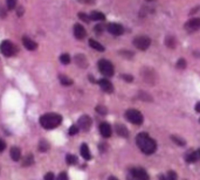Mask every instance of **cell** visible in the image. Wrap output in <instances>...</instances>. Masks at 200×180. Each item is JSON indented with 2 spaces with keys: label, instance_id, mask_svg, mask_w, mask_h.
<instances>
[{
  "label": "cell",
  "instance_id": "cell-9",
  "mask_svg": "<svg viewBox=\"0 0 200 180\" xmlns=\"http://www.w3.org/2000/svg\"><path fill=\"white\" fill-rule=\"evenodd\" d=\"M200 28V19L195 18V19H191L185 24V29L187 32H195Z\"/></svg>",
  "mask_w": 200,
  "mask_h": 180
},
{
  "label": "cell",
  "instance_id": "cell-22",
  "mask_svg": "<svg viewBox=\"0 0 200 180\" xmlns=\"http://www.w3.org/2000/svg\"><path fill=\"white\" fill-rule=\"evenodd\" d=\"M34 164V157L32 154H28L25 157V159L22 161V166H31Z\"/></svg>",
  "mask_w": 200,
  "mask_h": 180
},
{
  "label": "cell",
  "instance_id": "cell-32",
  "mask_svg": "<svg viewBox=\"0 0 200 180\" xmlns=\"http://www.w3.org/2000/svg\"><path fill=\"white\" fill-rule=\"evenodd\" d=\"M171 139L173 140V141H176L178 145H185V140L180 139V138H177L176 136H171Z\"/></svg>",
  "mask_w": 200,
  "mask_h": 180
},
{
  "label": "cell",
  "instance_id": "cell-31",
  "mask_svg": "<svg viewBox=\"0 0 200 180\" xmlns=\"http://www.w3.org/2000/svg\"><path fill=\"white\" fill-rule=\"evenodd\" d=\"M79 18H80L81 20H83L84 22H90V17H88L87 14H84V13H79Z\"/></svg>",
  "mask_w": 200,
  "mask_h": 180
},
{
  "label": "cell",
  "instance_id": "cell-12",
  "mask_svg": "<svg viewBox=\"0 0 200 180\" xmlns=\"http://www.w3.org/2000/svg\"><path fill=\"white\" fill-rule=\"evenodd\" d=\"M100 132L104 138H109L111 136V127L109 125V123L103 122L100 124Z\"/></svg>",
  "mask_w": 200,
  "mask_h": 180
},
{
  "label": "cell",
  "instance_id": "cell-30",
  "mask_svg": "<svg viewBox=\"0 0 200 180\" xmlns=\"http://www.w3.org/2000/svg\"><path fill=\"white\" fill-rule=\"evenodd\" d=\"M177 67L179 68V69H185L186 68V61L184 60V59H179L178 62H177Z\"/></svg>",
  "mask_w": 200,
  "mask_h": 180
},
{
  "label": "cell",
  "instance_id": "cell-33",
  "mask_svg": "<svg viewBox=\"0 0 200 180\" xmlns=\"http://www.w3.org/2000/svg\"><path fill=\"white\" fill-rule=\"evenodd\" d=\"M77 132H79V127H77V125L70 127V129H69V134H70V136H74V134H76Z\"/></svg>",
  "mask_w": 200,
  "mask_h": 180
},
{
  "label": "cell",
  "instance_id": "cell-39",
  "mask_svg": "<svg viewBox=\"0 0 200 180\" xmlns=\"http://www.w3.org/2000/svg\"><path fill=\"white\" fill-rule=\"evenodd\" d=\"M123 80L128 81V82H131L132 81V76L131 75H123Z\"/></svg>",
  "mask_w": 200,
  "mask_h": 180
},
{
  "label": "cell",
  "instance_id": "cell-19",
  "mask_svg": "<svg viewBox=\"0 0 200 180\" xmlns=\"http://www.w3.org/2000/svg\"><path fill=\"white\" fill-rule=\"evenodd\" d=\"M81 156L86 160L91 159V154H90V151H89V147H88L87 144H82L81 145Z\"/></svg>",
  "mask_w": 200,
  "mask_h": 180
},
{
  "label": "cell",
  "instance_id": "cell-4",
  "mask_svg": "<svg viewBox=\"0 0 200 180\" xmlns=\"http://www.w3.org/2000/svg\"><path fill=\"white\" fill-rule=\"evenodd\" d=\"M98 69H100L101 74L104 75V76H107V77L113 76V72H115V70H113V63H111L110 61L104 60V59H102V60L98 61Z\"/></svg>",
  "mask_w": 200,
  "mask_h": 180
},
{
  "label": "cell",
  "instance_id": "cell-36",
  "mask_svg": "<svg viewBox=\"0 0 200 180\" xmlns=\"http://www.w3.org/2000/svg\"><path fill=\"white\" fill-rule=\"evenodd\" d=\"M45 179H46V180H53V179H55V175H54L52 172H49V173H47L46 175H45Z\"/></svg>",
  "mask_w": 200,
  "mask_h": 180
},
{
  "label": "cell",
  "instance_id": "cell-2",
  "mask_svg": "<svg viewBox=\"0 0 200 180\" xmlns=\"http://www.w3.org/2000/svg\"><path fill=\"white\" fill-rule=\"evenodd\" d=\"M61 123H62V116L55 112L46 113V115L41 116L40 118L41 127H43V129H47V130L55 129V127H59Z\"/></svg>",
  "mask_w": 200,
  "mask_h": 180
},
{
  "label": "cell",
  "instance_id": "cell-41",
  "mask_svg": "<svg viewBox=\"0 0 200 180\" xmlns=\"http://www.w3.org/2000/svg\"><path fill=\"white\" fill-rule=\"evenodd\" d=\"M79 1L82 4H94L95 2V0H79Z\"/></svg>",
  "mask_w": 200,
  "mask_h": 180
},
{
  "label": "cell",
  "instance_id": "cell-21",
  "mask_svg": "<svg viewBox=\"0 0 200 180\" xmlns=\"http://www.w3.org/2000/svg\"><path fill=\"white\" fill-rule=\"evenodd\" d=\"M89 45H90L91 48H94V49L97 50V52H104V50H106V48L102 46L100 42H97L96 40H93V39L89 40Z\"/></svg>",
  "mask_w": 200,
  "mask_h": 180
},
{
  "label": "cell",
  "instance_id": "cell-15",
  "mask_svg": "<svg viewBox=\"0 0 200 180\" xmlns=\"http://www.w3.org/2000/svg\"><path fill=\"white\" fill-rule=\"evenodd\" d=\"M22 43H24V46L26 47L28 50H35L36 49V42L33 41L32 39H29V38H27V36H24V39H22Z\"/></svg>",
  "mask_w": 200,
  "mask_h": 180
},
{
  "label": "cell",
  "instance_id": "cell-20",
  "mask_svg": "<svg viewBox=\"0 0 200 180\" xmlns=\"http://www.w3.org/2000/svg\"><path fill=\"white\" fill-rule=\"evenodd\" d=\"M90 19L94 21H104L106 20V15L101 12H97V11H94L93 13L90 14Z\"/></svg>",
  "mask_w": 200,
  "mask_h": 180
},
{
  "label": "cell",
  "instance_id": "cell-23",
  "mask_svg": "<svg viewBox=\"0 0 200 180\" xmlns=\"http://www.w3.org/2000/svg\"><path fill=\"white\" fill-rule=\"evenodd\" d=\"M60 82L63 84V86H72L73 84V80H70L68 76H66V75H60Z\"/></svg>",
  "mask_w": 200,
  "mask_h": 180
},
{
  "label": "cell",
  "instance_id": "cell-29",
  "mask_svg": "<svg viewBox=\"0 0 200 180\" xmlns=\"http://www.w3.org/2000/svg\"><path fill=\"white\" fill-rule=\"evenodd\" d=\"M96 111L98 113H101V115H107V112H108L107 108L103 107V105H97V107H96Z\"/></svg>",
  "mask_w": 200,
  "mask_h": 180
},
{
  "label": "cell",
  "instance_id": "cell-3",
  "mask_svg": "<svg viewBox=\"0 0 200 180\" xmlns=\"http://www.w3.org/2000/svg\"><path fill=\"white\" fill-rule=\"evenodd\" d=\"M125 117L127 119L132 123V124H136V125H140L143 123V115L140 113V111L138 110H135V109H129L127 112H125Z\"/></svg>",
  "mask_w": 200,
  "mask_h": 180
},
{
  "label": "cell",
  "instance_id": "cell-40",
  "mask_svg": "<svg viewBox=\"0 0 200 180\" xmlns=\"http://www.w3.org/2000/svg\"><path fill=\"white\" fill-rule=\"evenodd\" d=\"M169 178L170 179H177V174L174 172H169Z\"/></svg>",
  "mask_w": 200,
  "mask_h": 180
},
{
  "label": "cell",
  "instance_id": "cell-34",
  "mask_svg": "<svg viewBox=\"0 0 200 180\" xmlns=\"http://www.w3.org/2000/svg\"><path fill=\"white\" fill-rule=\"evenodd\" d=\"M139 98L140 100H143V101H152V98L147 95L146 93H140L139 94Z\"/></svg>",
  "mask_w": 200,
  "mask_h": 180
},
{
  "label": "cell",
  "instance_id": "cell-37",
  "mask_svg": "<svg viewBox=\"0 0 200 180\" xmlns=\"http://www.w3.org/2000/svg\"><path fill=\"white\" fill-rule=\"evenodd\" d=\"M5 149H6V143L2 139H0V152H2Z\"/></svg>",
  "mask_w": 200,
  "mask_h": 180
},
{
  "label": "cell",
  "instance_id": "cell-18",
  "mask_svg": "<svg viewBox=\"0 0 200 180\" xmlns=\"http://www.w3.org/2000/svg\"><path fill=\"white\" fill-rule=\"evenodd\" d=\"M11 158L14 160V161H18V160H20L21 158V151L19 147L17 146H13L12 149H11Z\"/></svg>",
  "mask_w": 200,
  "mask_h": 180
},
{
  "label": "cell",
  "instance_id": "cell-44",
  "mask_svg": "<svg viewBox=\"0 0 200 180\" xmlns=\"http://www.w3.org/2000/svg\"><path fill=\"white\" fill-rule=\"evenodd\" d=\"M199 122H200V119H199Z\"/></svg>",
  "mask_w": 200,
  "mask_h": 180
},
{
  "label": "cell",
  "instance_id": "cell-8",
  "mask_svg": "<svg viewBox=\"0 0 200 180\" xmlns=\"http://www.w3.org/2000/svg\"><path fill=\"white\" fill-rule=\"evenodd\" d=\"M108 32L110 34H113V35H116V36H118V35H122V34L124 33V28L122 25L120 24H109L107 27Z\"/></svg>",
  "mask_w": 200,
  "mask_h": 180
},
{
  "label": "cell",
  "instance_id": "cell-13",
  "mask_svg": "<svg viewBox=\"0 0 200 180\" xmlns=\"http://www.w3.org/2000/svg\"><path fill=\"white\" fill-rule=\"evenodd\" d=\"M98 84H100L101 89L106 93H113V86L111 84V82H109L107 79H102L98 81Z\"/></svg>",
  "mask_w": 200,
  "mask_h": 180
},
{
  "label": "cell",
  "instance_id": "cell-43",
  "mask_svg": "<svg viewBox=\"0 0 200 180\" xmlns=\"http://www.w3.org/2000/svg\"><path fill=\"white\" fill-rule=\"evenodd\" d=\"M22 13H24V7H20L19 8V15H22Z\"/></svg>",
  "mask_w": 200,
  "mask_h": 180
},
{
  "label": "cell",
  "instance_id": "cell-42",
  "mask_svg": "<svg viewBox=\"0 0 200 180\" xmlns=\"http://www.w3.org/2000/svg\"><path fill=\"white\" fill-rule=\"evenodd\" d=\"M195 111L200 112V102H198V103L195 104Z\"/></svg>",
  "mask_w": 200,
  "mask_h": 180
},
{
  "label": "cell",
  "instance_id": "cell-16",
  "mask_svg": "<svg viewBox=\"0 0 200 180\" xmlns=\"http://www.w3.org/2000/svg\"><path fill=\"white\" fill-rule=\"evenodd\" d=\"M115 130H116L117 134H120V137H128L129 136V132H128V129L125 127V125H123L120 123H117L115 125Z\"/></svg>",
  "mask_w": 200,
  "mask_h": 180
},
{
  "label": "cell",
  "instance_id": "cell-24",
  "mask_svg": "<svg viewBox=\"0 0 200 180\" xmlns=\"http://www.w3.org/2000/svg\"><path fill=\"white\" fill-rule=\"evenodd\" d=\"M165 45L169 48H172L173 49L174 47H176V39H174L173 36H167L166 39H165Z\"/></svg>",
  "mask_w": 200,
  "mask_h": 180
},
{
  "label": "cell",
  "instance_id": "cell-28",
  "mask_svg": "<svg viewBox=\"0 0 200 180\" xmlns=\"http://www.w3.org/2000/svg\"><path fill=\"white\" fill-rule=\"evenodd\" d=\"M6 4L8 9H14L17 6V0H6Z\"/></svg>",
  "mask_w": 200,
  "mask_h": 180
},
{
  "label": "cell",
  "instance_id": "cell-27",
  "mask_svg": "<svg viewBox=\"0 0 200 180\" xmlns=\"http://www.w3.org/2000/svg\"><path fill=\"white\" fill-rule=\"evenodd\" d=\"M60 61L63 63V64H68V63H70V56H69V54H62L60 56Z\"/></svg>",
  "mask_w": 200,
  "mask_h": 180
},
{
  "label": "cell",
  "instance_id": "cell-7",
  "mask_svg": "<svg viewBox=\"0 0 200 180\" xmlns=\"http://www.w3.org/2000/svg\"><path fill=\"white\" fill-rule=\"evenodd\" d=\"M77 123H79V127H80V129H82L83 131H88V130L90 129V127H91L93 120H91V118H90L89 116L83 115L82 117H80V119H79Z\"/></svg>",
  "mask_w": 200,
  "mask_h": 180
},
{
  "label": "cell",
  "instance_id": "cell-38",
  "mask_svg": "<svg viewBox=\"0 0 200 180\" xmlns=\"http://www.w3.org/2000/svg\"><path fill=\"white\" fill-rule=\"evenodd\" d=\"M57 179H60V180H66V179H68V175H67V173H65V172H62V173L59 174V177H57Z\"/></svg>",
  "mask_w": 200,
  "mask_h": 180
},
{
  "label": "cell",
  "instance_id": "cell-26",
  "mask_svg": "<svg viewBox=\"0 0 200 180\" xmlns=\"http://www.w3.org/2000/svg\"><path fill=\"white\" fill-rule=\"evenodd\" d=\"M66 160L69 165H75V164L77 163V158H76L74 154H67Z\"/></svg>",
  "mask_w": 200,
  "mask_h": 180
},
{
  "label": "cell",
  "instance_id": "cell-14",
  "mask_svg": "<svg viewBox=\"0 0 200 180\" xmlns=\"http://www.w3.org/2000/svg\"><path fill=\"white\" fill-rule=\"evenodd\" d=\"M75 63L81 68H87L88 67V61H87V57L84 56V55H82V54H79V55H76L75 56Z\"/></svg>",
  "mask_w": 200,
  "mask_h": 180
},
{
  "label": "cell",
  "instance_id": "cell-1",
  "mask_svg": "<svg viewBox=\"0 0 200 180\" xmlns=\"http://www.w3.org/2000/svg\"><path fill=\"white\" fill-rule=\"evenodd\" d=\"M136 144L145 154H152L157 150V144L150 136L145 132H142L136 137Z\"/></svg>",
  "mask_w": 200,
  "mask_h": 180
},
{
  "label": "cell",
  "instance_id": "cell-11",
  "mask_svg": "<svg viewBox=\"0 0 200 180\" xmlns=\"http://www.w3.org/2000/svg\"><path fill=\"white\" fill-rule=\"evenodd\" d=\"M74 35H75V38H76V39L82 40V39H84V38H86L87 32H86L84 27L82 26V25H80V24H76V25L74 26Z\"/></svg>",
  "mask_w": 200,
  "mask_h": 180
},
{
  "label": "cell",
  "instance_id": "cell-25",
  "mask_svg": "<svg viewBox=\"0 0 200 180\" xmlns=\"http://www.w3.org/2000/svg\"><path fill=\"white\" fill-rule=\"evenodd\" d=\"M48 149H49V143L47 140H41L40 144H39L40 152H46V151H48Z\"/></svg>",
  "mask_w": 200,
  "mask_h": 180
},
{
  "label": "cell",
  "instance_id": "cell-17",
  "mask_svg": "<svg viewBox=\"0 0 200 180\" xmlns=\"http://www.w3.org/2000/svg\"><path fill=\"white\" fill-rule=\"evenodd\" d=\"M185 159H186L187 163H195L197 160H199L200 156H199L198 150H197V151H194V152H190V153H187Z\"/></svg>",
  "mask_w": 200,
  "mask_h": 180
},
{
  "label": "cell",
  "instance_id": "cell-5",
  "mask_svg": "<svg viewBox=\"0 0 200 180\" xmlns=\"http://www.w3.org/2000/svg\"><path fill=\"white\" fill-rule=\"evenodd\" d=\"M133 46L136 48H138L139 50H146L147 48L151 45V39L149 36H144V35H140L135 38V40L132 41Z\"/></svg>",
  "mask_w": 200,
  "mask_h": 180
},
{
  "label": "cell",
  "instance_id": "cell-6",
  "mask_svg": "<svg viewBox=\"0 0 200 180\" xmlns=\"http://www.w3.org/2000/svg\"><path fill=\"white\" fill-rule=\"evenodd\" d=\"M0 50H1V53L4 54L5 56H13L14 54L17 53V48H15V46H14L11 41H8V40H5L1 42V45H0Z\"/></svg>",
  "mask_w": 200,
  "mask_h": 180
},
{
  "label": "cell",
  "instance_id": "cell-35",
  "mask_svg": "<svg viewBox=\"0 0 200 180\" xmlns=\"http://www.w3.org/2000/svg\"><path fill=\"white\" fill-rule=\"evenodd\" d=\"M103 25H97V26H95V33L96 34H102L103 33Z\"/></svg>",
  "mask_w": 200,
  "mask_h": 180
},
{
  "label": "cell",
  "instance_id": "cell-10",
  "mask_svg": "<svg viewBox=\"0 0 200 180\" xmlns=\"http://www.w3.org/2000/svg\"><path fill=\"white\" fill-rule=\"evenodd\" d=\"M131 175H132L135 179H138V180L149 179V174L146 173V171L144 168H140V167L132 168L131 170Z\"/></svg>",
  "mask_w": 200,
  "mask_h": 180
}]
</instances>
